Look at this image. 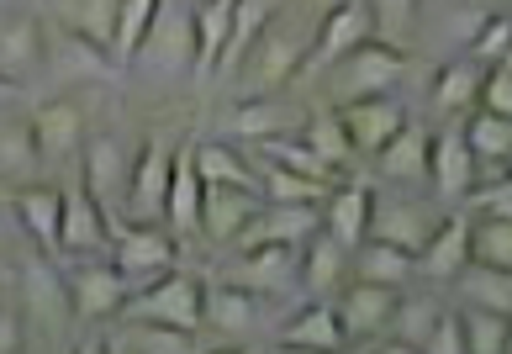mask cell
I'll return each instance as SVG.
<instances>
[{
    "label": "cell",
    "mask_w": 512,
    "mask_h": 354,
    "mask_svg": "<svg viewBox=\"0 0 512 354\" xmlns=\"http://www.w3.org/2000/svg\"><path fill=\"white\" fill-rule=\"evenodd\" d=\"M27 127H32L43 175H59V170H69V159H80L85 133H90V117H85V106L74 101V96H53V101H43V106L32 111Z\"/></svg>",
    "instance_id": "52a82bcc"
},
{
    "label": "cell",
    "mask_w": 512,
    "mask_h": 354,
    "mask_svg": "<svg viewBox=\"0 0 512 354\" xmlns=\"http://www.w3.org/2000/svg\"><path fill=\"white\" fill-rule=\"evenodd\" d=\"M16 312H22L27 344H43V349L69 344L64 333L74 328V307H69L64 275L53 270V254L48 259H27L22 265V281H16Z\"/></svg>",
    "instance_id": "7a4b0ae2"
},
{
    "label": "cell",
    "mask_w": 512,
    "mask_h": 354,
    "mask_svg": "<svg viewBox=\"0 0 512 354\" xmlns=\"http://www.w3.org/2000/svg\"><path fill=\"white\" fill-rule=\"evenodd\" d=\"M201 170H196V138H185L169 159V196H164V222L180 238H191L201 228Z\"/></svg>",
    "instance_id": "44dd1931"
},
{
    "label": "cell",
    "mask_w": 512,
    "mask_h": 354,
    "mask_svg": "<svg viewBox=\"0 0 512 354\" xmlns=\"http://www.w3.org/2000/svg\"><path fill=\"white\" fill-rule=\"evenodd\" d=\"M59 207H64V196H59V185H48V180H32L22 191H11L16 222H22L27 238L43 254H59Z\"/></svg>",
    "instance_id": "484cf974"
},
{
    "label": "cell",
    "mask_w": 512,
    "mask_h": 354,
    "mask_svg": "<svg viewBox=\"0 0 512 354\" xmlns=\"http://www.w3.org/2000/svg\"><path fill=\"white\" fill-rule=\"evenodd\" d=\"M465 259H470V217L444 212V222L428 233V244L412 254V270L423 275V281H454V270H460Z\"/></svg>",
    "instance_id": "cb8c5ba5"
},
{
    "label": "cell",
    "mask_w": 512,
    "mask_h": 354,
    "mask_svg": "<svg viewBox=\"0 0 512 354\" xmlns=\"http://www.w3.org/2000/svg\"><path fill=\"white\" fill-rule=\"evenodd\" d=\"M196 170L201 185H249V191H259V170L227 143H196Z\"/></svg>",
    "instance_id": "ab89813d"
},
{
    "label": "cell",
    "mask_w": 512,
    "mask_h": 354,
    "mask_svg": "<svg viewBox=\"0 0 512 354\" xmlns=\"http://www.w3.org/2000/svg\"><path fill=\"white\" fill-rule=\"evenodd\" d=\"M280 11V0H233V27H227V43H222V59H217V74L227 80V74L238 69L243 48L254 43V37L264 32V22Z\"/></svg>",
    "instance_id": "d6a6232c"
},
{
    "label": "cell",
    "mask_w": 512,
    "mask_h": 354,
    "mask_svg": "<svg viewBox=\"0 0 512 354\" xmlns=\"http://www.w3.org/2000/svg\"><path fill=\"white\" fill-rule=\"evenodd\" d=\"M312 27H317V11H307V6L286 11L280 6L270 22H264V32L243 48L238 69L227 74L238 90V101L275 96V90H286L291 80H301V59H307V48H312Z\"/></svg>",
    "instance_id": "6da1fadb"
},
{
    "label": "cell",
    "mask_w": 512,
    "mask_h": 354,
    "mask_svg": "<svg viewBox=\"0 0 512 354\" xmlns=\"http://www.w3.org/2000/svg\"><path fill=\"white\" fill-rule=\"evenodd\" d=\"M16 6H22V0H0V11H16Z\"/></svg>",
    "instance_id": "6f0895ef"
},
{
    "label": "cell",
    "mask_w": 512,
    "mask_h": 354,
    "mask_svg": "<svg viewBox=\"0 0 512 354\" xmlns=\"http://www.w3.org/2000/svg\"><path fill=\"white\" fill-rule=\"evenodd\" d=\"M317 228H322L317 207H291V201H259V212L238 228L233 244H238V249H254V244H291V249H301Z\"/></svg>",
    "instance_id": "ac0fdd59"
},
{
    "label": "cell",
    "mask_w": 512,
    "mask_h": 354,
    "mask_svg": "<svg viewBox=\"0 0 512 354\" xmlns=\"http://www.w3.org/2000/svg\"><path fill=\"white\" fill-rule=\"evenodd\" d=\"M365 37H375V22H370V6L365 0H338L317 16L312 27V48L301 59V74H328V64H338L349 48H359Z\"/></svg>",
    "instance_id": "30bf717a"
},
{
    "label": "cell",
    "mask_w": 512,
    "mask_h": 354,
    "mask_svg": "<svg viewBox=\"0 0 512 354\" xmlns=\"http://www.w3.org/2000/svg\"><path fill=\"white\" fill-rule=\"evenodd\" d=\"M460 333H465V354H507V312H486V307H465L460 312Z\"/></svg>",
    "instance_id": "bcb514c9"
},
{
    "label": "cell",
    "mask_w": 512,
    "mask_h": 354,
    "mask_svg": "<svg viewBox=\"0 0 512 354\" xmlns=\"http://www.w3.org/2000/svg\"><path fill=\"white\" fill-rule=\"evenodd\" d=\"M201 275L191 270H164L154 281H143L138 291H127L122 302V318H148V323H169V328H185L196 333L201 328Z\"/></svg>",
    "instance_id": "5b68a950"
},
{
    "label": "cell",
    "mask_w": 512,
    "mask_h": 354,
    "mask_svg": "<svg viewBox=\"0 0 512 354\" xmlns=\"http://www.w3.org/2000/svg\"><path fill=\"white\" fill-rule=\"evenodd\" d=\"M301 122H307V106L291 101L286 90H275V96H249V101H238L233 111H227V133L243 138V143L301 133Z\"/></svg>",
    "instance_id": "e0dca14e"
},
{
    "label": "cell",
    "mask_w": 512,
    "mask_h": 354,
    "mask_svg": "<svg viewBox=\"0 0 512 354\" xmlns=\"http://www.w3.org/2000/svg\"><path fill=\"white\" fill-rule=\"evenodd\" d=\"M328 207H322L317 217H322V233H333L344 249H359L365 244V217H370V185H359V180H349V185H333L328 196Z\"/></svg>",
    "instance_id": "f1b7e54d"
},
{
    "label": "cell",
    "mask_w": 512,
    "mask_h": 354,
    "mask_svg": "<svg viewBox=\"0 0 512 354\" xmlns=\"http://www.w3.org/2000/svg\"><path fill=\"white\" fill-rule=\"evenodd\" d=\"M296 275H301V259L291 244H254V249H238V259L222 270V281L254 296H286Z\"/></svg>",
    "instance_id": "5bb4252c"
},
{
    "label": "cell",
    "mask_w": 512,
    "mask_h": 354,
    "mask_svg": "<svg viewBox=\"0 0 512 354\" xmlns=\"http://www.w3.org/2000/svg\"><path fill=\"white\" fill-rule=\"evenodd\" d=\"M454 286L465 291V307L512 312V270H497V265H476V259H465V265L454 270Z\"/></svg>",
    "instance_id": "1f68e13d"
},
{
    "label": "cell",
    "mask_w": 512,
    "mask_h": 354,
    "mask_svg": "<svg viewBox=\"0 0 512 354\" xmlns=\"http://www.w3.org/2000/svg\"><path fill=\"white\" fill-rule=\"evenodd\" d=\"M259 185H264V201H291V207H317L322 196L333 191V180H317V175H296L286 164H259Z\"/></svg>",
    "instance_id": "d590c367"
},
{
    "label": "cell",
    "mask_w": 512,
    "mask_h": 354,
    "mask_svg": "<svg viewBox=\"0 0 512 354\" xmlns=\"http://www.w3.org/2000/svg\"><path fill=\"white\" fill-rule=\"evenodd\" d=\"M439 312L444 307L428 302V296H417V302H412V296H396V312H391V328L386 333H396V344H402V349H417V344L428 339V328H433Z\"/></svg>",
    "instance_id": "7dc6e473"
},
{
    "label": "cell",
    "mask_w": 512,
    "mask_h": 354,
    "mask_svg": "<svg viewBox=\"0 0 512 354\" xmlns=\"http://www.w3.org/2000/svg\"><path fill=\"white\" fill-rule=\"evenodd\" d=\"M460 201H465L470 212H481V217H512V180H507V170L476 180Z\"/></svg>",
    "instance_id": "f907efd6"
},
{
    "label": "cell",
    "mask_w": 512,
    "mask_h": 354,
    "mask_svg": "<svg viewBox=\"0 0 512 354\" xmlns=\"http://www.w3.org/2000/svg\"><path fill=\"white\" fill-rule=\"evenodd\" d=\"M417 349H428V354H465V333H460V312H439L428 328V339L417 344Z\"/></svg>",
    "instance_id": "f5cc1de1"
},
{
    "label": "cell",
    "mask_w": 512,
    "mask_h": 354,
    "mask_svg": "<svg viewBox=\"0 0 512 354\" xmlns=\"http://www.w3.org/2000/svg\"><path fill=\"white\" fill-rule=\"evenodd\" d=\"M254 148H259V159H270V164H286V170H296V175H317V180H333V185L344 180V175H338L328 159H322V154H312V148L301 143L296 133L264 138V143H254Z\"/></svg>",
    "instance_id": "7bdbcfd3"
},
{
    "label": "cell",
    "mask_w": 512,
    "mask_h": 354,
    "mask_svg": "<svg viewBox=\"0 0 512 354\" xmlns=\"http://www.w3.org/2000/svg\"><path fill=\"white\" fill-rule=\"evenodd\" d=\"M338 122H344V133H349V148L354 154H381V148L407 127V111L402 101L391 96H359V101H338Z\"/></svg>",
    "instance_id": "2e32d148"
},
{
    "label": "cell",
    "mask_w": 512,
    "mask_h": 354,
    "mask_svg": "<svg viewBox=\"0 0 512 354\" xmlns=\"http://www.w3.org/2000/svg\"><path fill=\"white\" fill-rule=\"evenodd\" d=\"M154 11H159V0H122L117 6V32H111V64H132V53H138V43H143V32H148V22H154Z\"/></svg>",
    "instance_id": "ee69618b"
},
{
    "label": "cell",
    "mask_w": 512,
    "mask_h": 354,
    "mask_svg": "<svg viewBox=\"0 0 512 354\" xmlns=\"http://www.w3.org/2000/svg\"><path fill=\"white\" fill-rule=\"evenodd\" d=\"M106 349L117 354H196V333L169 328V323H148V318H122V328H111Z\"/></svg>",
    "instance_id": "83f0119b"
},
{
    "label": "cell",
    "mask_w": 512,
    "mask_h": 354,
    "mask_svg": "<svg viewBox=\"0 0 512 354\" xmlns=\"http://www.w3.org/2000/svg\"><path fill=\"white\" fill-rule=\"evenodd\" d=\"M106 259L122 270L127 291H138L143 281H154V275L180 265V238L164 233V222H117Z\"/></svg>",
    "instance_id": "8992f818"
},
{
    "label": "cell",
    "mask_w": 512,
    "mask_h": 354,
    "mask_svg": "<svg viewBox=\"0 0 512 354\" xmlns=\"http://www.w3.org/2000/svg\"><path fill=\"white\" fill-rule=\"evenodd\" d=\"M296 254H301V275H296V286L307 291L312 302H328V296L349 281V249L338 244L333 233H322V228H317V233H312Z\"/></svg>",
    "instance_id": "603a6c76"
},
{
    "label": "cell",
    "mask_w": 512,
    "mask_h": 354,
    "mask_svg": "<svg viewBox=\"0 0 512 354\" xmlns=\"http://www.w3.org/2000/svg\"><path fill=\"white\" fill-rule=\"evenodd\" d=\"M333 69V96L338 101H359V96H386L407 80V48L402 43H386V37H365L359 48H349Z\"/></svg>",
    "instance_id": "277c9868"
},
{
    "label": "cell",
    "mask_w": 512,
    "mask_h": 354,
    "mask_svg": "<svg viewBox=\"0 0 512 354\" xmlns=\"http://www.w3.org/2000/svg\"><path fill=\"white\" fill-rule=\"evenodd\" d=\"M365 6H370L375 37H386V43H402L407 27L417 22V11H423V0H365Z\"/></svg>",
    "instance_id": "681fc988"
},
{
    "label": "cell",
    "mask_w": 512,
    "mask_h": 354,
    "mask_svg": "<svg viewBox=\"0 0 512 354\" xmlns=\"http://www.w3.org/2000/svg\"><path fill=\"white\" fill-rule=\"evenodd\" d=\"M37 69H43V22H37V11L27 6L0 11V80L22 85Z\"/></svg>",
    "instance_id": "ffe728a7"
},
{
    "label": "cell",
    "mask_w": 512,
    "mask_h": 354,
    "mask_svg": "<svg viewBox=\"0 0 512 354\" xmlns=\"http://www.w3.org/2000/svg\"><path fill=\"white\" fill-rule=\"evenodd\" d=\"M507 43H512V16H507V11H486L465 53H470L476 64H497V59H507Z\"/></svg>",
    "instance_id": "c3c4849f"
},
{
    "label": "cell",
    "mask_w": 512,
    "mask_h": 354,
    "mask_svg": "<svg viewBox=\"0 0 512 354\" xmlns=\"http://www.w3.org/2000/svg\"><path fill=\"white\" fill-rule=\"evenodd\" d=\"M470 259H476V265L512 270V217H481V222H470Z\"/></svg>",
    "instance_id": "f6af8a7d"
},
{
    "label": "cell",
    "mask_w": 512,
    "mask_h": 354,
    "mask_svg": "<svg viewBox=\"0 0 512 354\" xmlns=\"http://www.w3.org/2000/svg\"><path fill=\"white\" fill-rule=\"evenodd\" d=\"M32 180H43L32 127L27 122H0V185H6V191H22Z\"/></svg>",
    "instance_id": "4dcf8cb0"
},
{
    "label": "cell",
    "mask_w": 512,
    "mask_h": 354,
    "mask_svg": "<svg viewBox=\"0 0 512 354\" xmlns=\"http://www.w3.org/2000/svg\"><path fill=\"white\" fill-rule=\"evenodd\" d=\"M354 275H359V281H381V286H396V291H402L417 270H412V254L381 244V238H370V244L354 254Z\"/></svg>",
    "instance_id": "b9f144b4"
},
{
    "label": "cell",
    "mask_w": 512,
    "mask_h": 354,
    "mask_svg": "<svg viewBox=\"0 0 512 354\" xmlns=\"http://www.w3.org/2000/svg\"><path fill=\"white\" fill-rule=\"evenodd\" d=\"M428 180L439 185L444 201H460L470 185L481 180V164H476V154H470L460 127H444L439 138H428Z\"/></svg>",
    "instance_id": "7402d4cb"
},
{
    "label": "cell",
    "mask_w": 512,
    "mask_h": 354,
    "mask_svg": "<svg viewBox=\"0 0 512 354\" xmlns=\"http://www.w3.org/2000/svg\"><path fill=\"white\" fill-rule=\"evenodd\" d=\"M16 90H22V85H11V80H0V96H16Z\"/></svg>",
    "instance_id": "9f6ffc18"
},
{
    "label": "cell",
    "mask_w": 512,
    "mask_h": 354,
    "mask_svg": "<svg viewBox=\"0 0 512 354\" xmlns=\"http://www.w3.org/2000/svg\"><path fill=\"white\" fill-rule=\"evenodd\" d=\"M64 286H69V307H74V323H106V318H117L122 302H127V281H122V270L111 265V259H80L69 275H64Z\"/></svg>",
    "instance_id": "7c38bea8"
},
{
    "label": "cell",
    "mask_w": 512,
    "mask_h": 354,
    "mask_svg": "<svg viewBox=\"0 0 512 354\" xmlns=\"http://www.w3.org/2000/svg\"><path fill=\"white\" fill-rule=\"evenodd\" d=\"M280 339H286L291 349H344L349 344L328 302H312L307 312H296V318L280 328Z\"/></svg>",
    "instance_id": "74e56055"
},
{
    "label": "cell",
    "mask_w": 512,
    "mask_h": 354,
    "mask_svg": "<svg viewBox=\"0 0 512 354\" xmlns=\"http://www.w3.org/2000/svg\"><path fill=\"white\" fill-rule=\"evenodd\" d=\"M201 323L222 333V339H249L259 328V296L243 291V286H206L201 291Z\"/></svg>",
    "instance_id": "4316f807"
},
{
    "label": "cell",
    "mask_w": 512,
    "mask_h": 354,
    "mask_svg": "<svg viewBox=\"0 0 512 354\" xmlns=\"http://www.w3.org/2000/svg\"><path fill=\"white\" fill-rule=\"evenodd\" d=\"M465 143H470V154H476V164H486L491 175H502L507 159H512V117L476 111V117L465 122Z\"/></svg>",
    "instance_id": "836d02e7"
},
{
    "label": "cell",
    "mask_w": 512,
    "mask_h": 354,
    "mask_svg": "<svg viewBox=\"0 0 512 354\" xmlns=\"http://www.w3.org/2000/svg\"><path fill=\"white\" fill-rule=\"evenodd\" d=\"M43 64L53 69V80H106L111 64L106 59V48H96V43H85L80 32H69V27H59V22H43Z\"/></svg>",
    "instance_id": "d6986e66"
},
{
    "label": "cell",
    "mask_w": 512,
    "mask_h": 354,
    "mask_svg": "<svg viewBox=\"0 0 512 354\" xmlns=\"http://www.w3.org/2000/svg\"><path fill=\"white\" fill-rule=\"evenodd\" d=\"M375 159V170H381L386 180H417V175H428V133L423 127H402L381 154H370Z\"/></svg>",
    "instance_id": "8d00e7d4"
},
{
    "label": "cell",
    "mask_w": 512,
    "mask_h": 354,
    "mask_svg": "<svg viewBox=\"0 0 512 354\" xmlns=\"http://www.w3.org/2000/svg\"><path fill=\"white\" fill-rule=\"evenodd\" d=\"M227 27H233V0H196V74H217Z\"/></svg>",
    "instance_id": "e575fe53"
},
{
    "label": "cell",
    "mask_w": 512,
    "mask_h": 354,
    "mask_svg": "<svg viewBox=\"0 0 512 354\" xmlns=\"http://www.w3.org/2000/svg\"><path fill=\"white\" fill-rule=\"evenodd\" d=\"M476 101H481V111H491V117H512V59L486 64Z\"/></svg>",
    "instance_id": "816d5d0a"
},
{
    "label": "cell",
    "mask_w": 512,
    "mask_h": 354,
    "mask_svg": "<svg viewBox=\"0 0 512 354\" xmlns=\"http://www.w3.org/2000/svg\"><path fill=\"white\" fill-rule=\"evenodd\" d=\"M27 349V328H22V312H16V296H0V354H16Z\"/></svg>",
    "instance_id": "db71d44e"
},
{
    "label": "cell",
    "mask_w": 512,
    "mask_h": 354,
    "mask_svg": "<svg viewBox=\"0 0 512 354\" xmlns=\"http://www.w3.org/2000/svg\"><path fill=\"white\" fill-rule=\"evenodd\" d=\"M127 175H132V159L122 138L111 133H85V148H80V185L96 196V207L111 217V228L122 222V201H127Z\"/></svg>",
    "instance_id": "ba28073f"
},
{
    "label": "cell",
    "mask_w": 512,
    "mask_h": 354,
    "mask_svg": "<svg viewBox=\"0 0 512 354\" xmlns=\"http://www.w3.org/2000/svg\"><path fill=\"white\" fill-rule=\"evenodd\" d=\"M64 207H59V254L101 259L111 249V217L96 207V196L85 185H59Z\"/></svg>",
    "instance_id": "9a60e30c"
},
{
    "label": "cell",
    "mask_w": 512,
    "mask_h": 354,
    "mask_svg": "<svg viewBox=\"0 0 512 354\" xmlns=\"http://www.w3.org/2000/svg\"><path fill=\"white\" fill-rule=\"evenodd\" d=\"M191 6H196V0H191Z\"/></svg>",
    "instance_id": "680465c9"
},
{
    "label": "cell",
    "mask_w": 512,
    "mask_h": 354,
    "mask_svg": "<svg viewBox=\"0 0 512 354\" xmlns=\"http://www.w3.org/2000/svg\"><path fill=\"white\" fill-rule=\"evenodd\" d=\"M301 6H307V11H317V16H322V11H328V6H338V0H301Z\"/></svg>",
    "instance_id": "11a10c76"
},
{
    "label": "cell",
    "mask_w": 512,
    "mask_h": 354,
    "mask_svg": "<svg viewBox=\"0 0 512 354\" xmlns=\"http://www.w3.org/2000/svg\"><path fill=\"white\" fill-rule=\"evenodd\" d=\"M259 191H249V185H206L201 191V228L212 244H233L238 228L259 212Z\"/></svg>",
    "instance_id": "d4e9b609"
},
{
    "label": "cell",
    "mask_w": 512,
    "mask_h": 354,
    "mask_svg": "<svg viewBox=\"0 0 512 354\" xmlns=\"http://www.w3.org/2000/svg\"><path fill=\"white\" fill-rule=\"evenodd\" d=\"M301 143L312 148V154H322L333 164L338 175L349 170V159H354V148H349V133H344V122H338V111H307V122H301Z\"/></svg>",
    "instance_id": "60d3db41"
},
{
    "label": "cell",
    "mask_w": 512,
    "mask_h": 354,
    "mask_svg": "<svg viewBox=\"0 0 512 354\" xmlns=\"http://www.w3.org/2000/svg\"><path fill=\"white\" fill-rule=\"evenodd\" d=\"M117 6L122 0H48V16L69 32H80L85 43L111 48V32H117ZM111 59V53H106Z\"/></svg>",
    "instance_id": "f546056e"
},
{
    "label": "cell",
    "mask_w": 512,
    "mask_h": 354,
    "mask_svg": "<svg viewBox=\"0 0 512 354\" xmlns=\"http://www.w3.org/2000/svg\"><path fill=\"white\" fill-rule=\"evenodd\" d=\"M396 286H381V281H344L338 286V296H333V318H338V328H344V339L349 344H375L381 333L391 328V312H396Z\"/></svg>",
    "instance_id": "9c48e42d"
},
{
    "label": "cell",
    "mask_w": 512,
    "mask_h": 354,
    "mask_svg": "<svg viewBox=\"0 0 512 354\" xmlns=\"http://www.w3.org/2000/svg\"><path fill=\"white\" fill-rule=\"evenodd\" d=\"M444 222L439 207L428 201H407V196H375L370 191V217H365V238H381V244L402 249V254H417L428 244V233Z\"/></svg>",
    "instance_id": "8fae6325"
},
{
    "label": "cell",
    "mask_w": 512,
    "mask_h": 354,
    "mask_svg": "<svg viewBox=\"0 0 512 354\" xmlns=\"http://www.w3.org/2000/svg\"><path fill=\"white\" fill-rule=\"evenodd\" d=\"M132 64H143L159 80H175V74L196 69V6L191 0H159L154 22H148Z\"/></svg>",
    "instance_id": "3957f363"
},
{
    "label": "cell",
    "mask_w": 512,
    "mask_h": 354,
    "mask_svg": "<svg viewBox=\"0 0 512 354\" xmlns=\"http://www.w3.org/2000/svg\"><path fill=\"white\" fill-rule=\"evenodd\" d=\"M481 74H486V69H481L476 59H454V64H444L439 80H433V106L449 111V117L470 111V106H476V96H481Z\"/></svg>",
    "instance_id": "f35d334b"
},
{
    "label": "cell",
    "mask_w": 512,
    "mask_h": 354,
    "mask_svg": "<svg viewBox=\"0 0 512 354\" xmlns=\"http://www.w3.org/2000/svg\"><path fill=\"white\" fill-rule=\"evenodd\" d=\"M169 159H175V143H164V138H148V143H143V154L132 159V175H127L122 222H164Z\"/></svg>",
    "instance_id": "4fadbf2b"
}]
</instances>
